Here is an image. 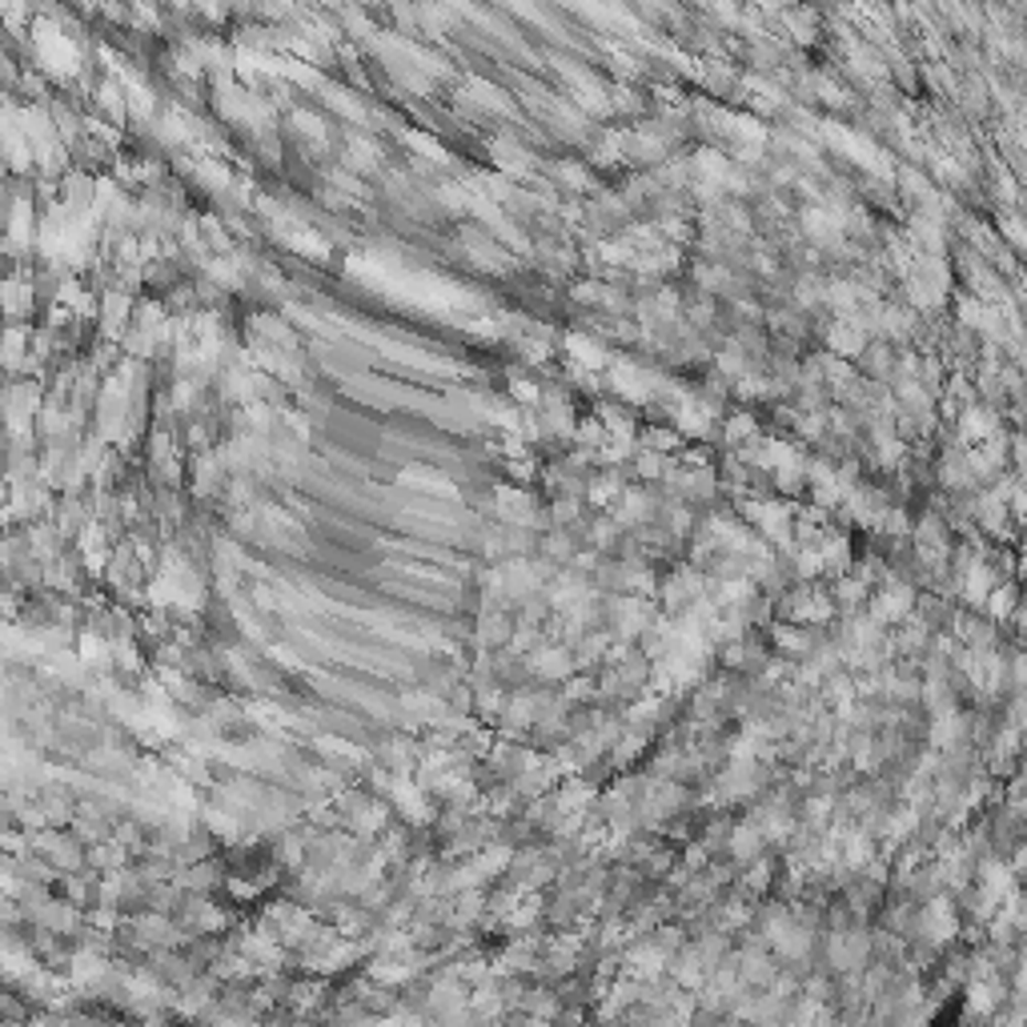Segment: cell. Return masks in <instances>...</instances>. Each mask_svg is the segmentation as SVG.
<instances>
[{"mask_svg": "<svg viewBox=\"0 0 1027 1027\" xmlns=\"http://www.w3.org/2000/svg\"><path fill=\"white\" fill-rule=\"evenodd\" d=\"M831 955H835L839 967H855V963L867 960V939L863 935H839L835 943H831Z\"/></svg>", "mask_w": 1027, "mask_h": 1027, "instance_id": "obj_1", "label": "cell"}]
</instances>
